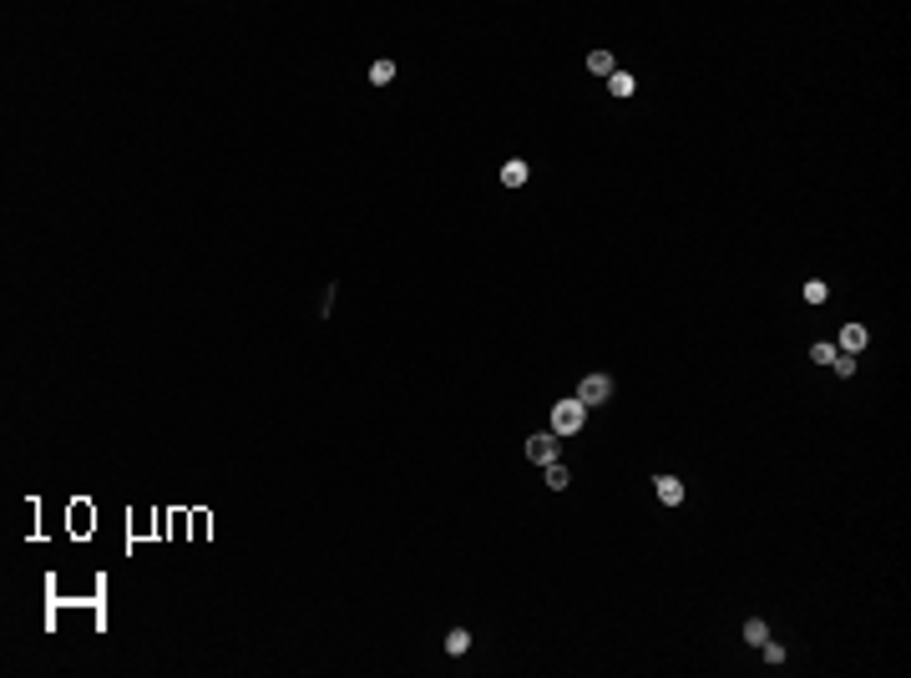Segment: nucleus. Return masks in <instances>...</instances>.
Segmentation results:
<instances>
[{
  "instance_id": "f257e3e1",
  "label": "nucleus",
  "mask_w": 911,
  "mask_h": 678,
  "mask_svg": "<svg viewBox=\"0 0 911 678\" xmlns=\"http://www.w3.org/2000/svg\"><path fill=\"white\" fill-rule=\"evenodd\" d=\"M582 420H588V405H582L577 395H572V400H557V405H552V436H577Z\"/></svg>"
},
{
  "instance_id": "f03ea898",
  "label": "nucleus",
  "mask_w": 911,
  "mask_h": 678,
  "mask_svg": "<svg viewBox=\"0 0 911 678\" xmlns=\"http://www.w3.org/2000/svg\"><path fill=\"white\" fill-rule=\"evenodd\" d=\"M608 395H613V375H603V370H592L588 380L577 385V400H582V405H603Z\"/></svg>"
},
{
  "instance_id": "7ed1b4c3",
  "label": "nucleus",
  "mask_w": 911,
  "mask_h": 678,
  "mask_svg": "<svg viewBox=\"0 0 911 678\" xmlns=\"http://www.w3.org/2000/svg\"><path fill=\"white\" fill-rule=\"evenodd\" d=\"M557 440H562V436L542 430V436H532V440H527V455H532L537 466H552V461H557Z\"/></svg>"
},
{
  "instance_id": "20e7f679",
  "label": "nucleus",
  "mask_w": 911,
  "mask_h": 678,
  "mask_svg": "<svg viewBox=\"0 0 911 678\" xmlns=\"http://www.w3.org/2000/svg\"><path fill=\"white\" fill-rule=\"evenodd\" d=\"M871 344V334H866V324H845V329H840V355H861V349Z\"/></svg>"
},
{
  "instance_id": "39448f33",
  "label": "nucleus",
  "mask_w": 911,
  "mask_h": 678,
  "mask_svg": "<svg viewBox=\"0 0 911 678\" xmlns=\"http://www.w3.org/2000/svg\"><path fill=\"white\" fill-rule=\"evenodd\" d=\"M653 491H658L663 506H679L684 501V481L679 476H653Z\"/></svg>"
},
{
  "instance_id": "423d86ee",
  "label": "nucleus",
  "mask_w": 911,
  "mask_h": 678,
  "mask_svg": "<svg viewBox=\"0 0 911 678\" xmlns=\"http://www.w3.org/2000/svg\"><path fill=\"white\" fill-rule=\"evenodd\" d=\"M501 182H506V188H522V182H527V162H522V158H512V162L501 167Z\"/></svg>"
},
{
  "instance_id": "0eeeda50",
  "label": "nucleus",
  "mask_w": 911,
  "mask_h": 678,
  "mask_svg": "<svg viewBox=\"0 0 911 678\" xmlns=\"http://www.w3.org/2000/svg\"><path fill=\"white\" fill-rule=\"evenodd\" d=\"M466 648H471V633H466V628H451V633H446V653H451V658H461Z\"/></svg>"
},
{
  "instance_id": "6e6552de",
  "label": "nucleus",
  "mask_w": 911,
  "mask_h": 678,
  "mask_svg": "<svg viewBox=\"0 0 911 678\" xmlns=\"http://www.w3.org/2000/svg\"><path fill=\"white\" fill-rule=\"evenodd\" d=\"M608 91H613V97H633V91H638V81H633L628 71H613V76H608Z\"/></svg>"
},
{
  "instance_id": "1a4fd4ad",
  "label": "nucleus",
  "mask_w": 911,
  "mask_h": 678,
  "mask_svg": "<svg viewBox=\"0 0 911 678\" xmlns=\"http://www.w3.org/2000/svg\"><path fill=\"white\" fill-rule=\"evenodd\" d=\"M86 527H97V512H86V501H76L71 506V531H86Z\"/></svg>"
},
{
  "instance_id": "9d476101",
  "label": "nucleus",
  "mask_w": 911,
  "mask_h": 678,
  "mask_svg": "<svg viewBox=\"0 0 911 678\" xmlns=\"http://www.w3.org/2000/svg\"><path fill=\"white\" fill-rule=\"evenodd\" d=\"M588 66L597 71V76H613L618 66H613V51H592V56H588Z\"/></svg>"
},
{
  "instance_id": "9b49d317",
  "label": "nucleus",
  "mask_w": 911,
  "mask_h": 678,
  "mask_svg": "<svg viewBox=\"0 0 911 678\" xmlns=\"http://www.w3.org/2000/svg\"><path fill=\"white\" fill-rule=\"evenodd\" d=\"M390 76H395V61H390V56H380V61L370 66V81H375V86H385Z\"/></svg>"
},
{
  "instance_id": "f8f14e48",
  "label": "nucleus",
  "mask_w": 911,
  "mask_h": 678,
  "mask_svg": "<svg viewBox=\"0 0 911 678\" xmlns=\"http://www.w3.org/2000/svg\"><path fill=\"white\" fill-rule=\"evenodd\" d=\"M542 471H547V486H552V491H562L567 481H572V476H567V466H557V461H552V466H542Z\"/></svg>"
},
{
  "instance_id": "ddd939ff",
  "label": "nucleus",
  "mask_w": 911,
  "mask_h": 678,
  "mask_svg": "<svg viewBox=\"0 0 911 678\" xmlns=\"http://www.w3.org/2000/svg\"><path fill=\"white\" fill-rule=\"evenodd\" d=\"M836 355H840V349L830 344V339H820V344H810V360H815V364H830Z\"/></svg>"
},
{
  "instance_id": "4468645a",
  "label": "nucleus",
  "mask_w": 911,
  "mask_h": 678,
  "mask_svg": "<svg viewBox=\"0 0 911 678\" xmlns=\"http://www.w3.org/2000/svg\"><path fill=\"white\" fill-rule=\"evenodd\" d=\"M745 638H749L754 648H760L764 638H770V628H764V618H749V623H745Z\"/></svg>"
},
{
  "instance_id": "2eb2a0df",
  "label": "nucleus",
  "mask_w": 911,
  "mask_h": 678,
  "mask_svg": "<svg viewBox=\"0 0 911 678\" xmlns=\"http://www.w3.org/2000/svg\"><path fill=\"white\" fill-rule=\"evenodd\" d=\"M830 370H836L840 380H851V375H856V355H836V360H830Z\"/></svg>"
},
{
  "instance_id": "dca6fc26",
  "label": "nucleus",
  "mask_w": 911,
  "mask_h": 678,
  "mask_svg": "<svg viewBox=\"0 0 911 678\" xmlns=\"http://www.w3.org/2000/svg\"><path fill=\"white\" fill-rule=\"evenodd\" d=\"M825 284H820V279H810V284H805V304H825Z\"/></svg>"
},
{
  "instance_id": "f3484780",
  "label": "nucleus",
  "mask_w": 911,
  "mask_h": 678,
  "mask_svg": "<svg viewBox=\"0 0 911 678\" xmlns=\"http://www.w3.org/2000/svg\"><path fill=\"white\" fill-rule=\"evenodd\" d=\"M764 663H770V668H779V663H785V648H779V643H770V638H764Z\"/></svg>"
}]
</instances>
